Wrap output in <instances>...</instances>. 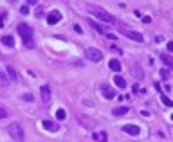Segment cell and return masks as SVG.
I'll list each match as a JSON object with an SVG mask.
<instances>
[{
    "mask_svg": "<svg viewBox=\"0 0 173 142\" xmlns=\"http://www.w3.org/2000/svg\"><path fill=\"white\" fill-rule=\"evenodd\" d=\"M161 76H162V79H168V77H170V72H168V70H162V72H161Z\"/></svg>",
    "mask_w": 173,
    "mask_h": 142,
    "instance_id": "obj_24",
    "label": "cell"
},
{
    "mask_svg": "<svg viewBox=\"0 0 173 142\" xmlns=\"http://www.w3.org/2000/svg\"><path fill=\"white\" fill-rule=\"evenodd\" d=\"M4 20H6V13H2V15H0V27L4 25Z\"/></svg>",
    "mask_w": 173,
    "mask_h": 142,
    "instance_id": "obj_25",
    "label": "cell"
},
{
    "mask_svg": "<svg viewBox=\"0 0 173 142\" xmlns=\"http://www.w3.org/2000/svg\"><path fill=\"white\" fill-rule=\"evenodd\" d=\"M94 139H96V140H99V142H106V140H108V137H106V133H105V132L96 133V135H94Z\"/></svg>",
    "mask_w": 173,
    "mask_h": 142,
    "instance_id": "obj_18",
    "label": "cell"
},
{
    "mask_svg": "<svg viewBox=\"0 0 173 142\" xmlns=\"http://www.w3.org/2000/svg\"><path fill=\"white\" fill-rule=\"evenodd\" d=\"M171 119H173V115H171Z\"/></svg>",
    "mask_w": 173,
    "mask_h": 142,
    "instance_id": "obj_28",
    "label": "cell"
},
{
    "mask_svg": "<svg viewBox=\"0 0 173 142\" xmlns=\"http://www.w3.org/2000/svg\"><path fill=\"white\" fill-rule=\"evenodd\" d=\"M2 41H4V45H6V47H9V49L15 47V40H13V36H4Z\"/></svg>",
    "mask_w": 173,
    "mask_h": 142,
    "instance_id": "obj_15",
    "label": "cell"
},
{
    "mask_svg": "<svg viewBox=\"0 0 173 142\" xmlns=\"http://www.w3.org/2000/svg\"><path fill=\"white\" fill-rule=\"evenodd\" d=\"M18 34L22 36V40L24 43L27 45V47H32L34 43H32V29H31L27 23H20L18 25Z\"/></svg>",
    "mask_w": 173,
    "mask_h": 142,
    "instance_id": "obj_2",
    "label": "cell"
},
{
    "mask_svg": "<svg viewBox=\"0 0 173 142\" xmlns=\"http://www.w3.org/2000/svg\"><path fill=\"white\" fill-rule=\"evenodd\" d=\"M161 101H162V104H164V106H168V108H171V106H173V101L168 97V95H164V94L161 95Z\"/></svg>",
    "mask_w": 173,
    "mask_h": 142,
    "instance_id": "obj_17",
    "label": "cell"
},
{
    "mask_svg": "<svg viewBox=\"0 0 173 142\" xmlns=\"http://www.w3.org/2000/svg\"><path fill=\"white\" fill-rule=\"evenodd\" d=\"M161 60H162L168 67H171L173 69V56H170V54H161Z\"/></svg>",
    "mask_w": 173,
    "mask_h": 142,
    "instance_id": "obj_14",
    "label": "cell"
},
{
    "mask_svg": "<svg viewBox=\"0 0 173 142\" xmlns=\"http://www.w3.org/2000/svg\"><path fill=\"white\" fill-rule=\"evenodd\" d=\"M6 70H7V74H9L11 79H15V81H16V72H15V69H13L11 65H7V69H6Z\"/></svg>",
    "mask_w": 173,
    "mask_h": 142,
    "instance_id": "obj_20",
    "label": "cell"
},
{
    "mask_svg": "<svg viewBox=\"0 0 173 142\" xmlns=\"http://www.w3.org/2000/svg\"><path fill=\"white\" fill-rule=\"evenodd\" d=\"M124 113H128V108H126V106H119V108H114L112 110L114 117H123Z\"/></svg>",
    "mask_w": 173,
    "mask_h": 142,
    "instance_id": "obj_12",
    "label": "cell"
},
{
    "mask_svg": "<svg viewBox=\"0 0 173 142\" xmlns=\"http://www.w3.org/2000/svg\"><path fill=\"white\" fill-rule=\"evenodd\" d=\"M85 56H87V60L94 61V63H97V61L103 60V54L99 49H94V47H89L87 51H85Z\"/></svg>",
    "mask_w": 173,
    "mask_h": 142,
    "instance_id": "obj_4",
    "label": "cell"
},
{
    "mask_svg": "<svg viewBox=\"0 0 173 142\" xmlns=\"http://www.w3.org/2000/svg\"><path fill=\"white\" fill-rule=\"evenodd\" d=\"M7 130H9L11 139H13L15 142H24V130H22V126L18 124V122H13Z\"/></svg>",
    "mask_w": 173,
    "mask_h": 142,
    "instance_id": "obj_3",
    "label": "cell"
},
{
    "mask_svg": "<svg viewBox=\"0 0 173 142\" xmlns=\"http://www.w3.org/2000/svg\"><path fill=\"white\" fill-rule=\"evenodd\" d=\"M123 132L126 133V135L137 137V135L141 133V128H139V126H135V124H124V126H123Z\"/></svg>",
    "mask_w": 173,
    "mask_h": 142,
    "instance_id": "obj_6",
    "label": "cell"
},
{
    "mask_svg": "<svg viewBox=\"0 0 173 142\" xmlns=\"http://www.w3.org/2000/svg\"><path fill=\"white\" fill-rule=\"evenodd\" d=\"M168 51L173 52V41H168Z\"/></svg>",
    "mask_w": 173,
    "mask_h": 142,
    "instance_id": "obj_26",
    "label": "cell"
},
{
    "mask_svg": "<svg viewBox=\"0 0 173 142\" xmlns=\"http://www.w3.org/2000/svg\"><path fill=\"white\" fill-rule=\"evenodd\" d=\"M89 25H90V27H94V29L97 31V32H101V34H105V36H106V31L103 29L99 23H96V22H89Z\"/></svg>",
    "mask_w": 173,
    "mask_h": 142,
    "instance_id": "obj_16",
    "label": "cell"
},
{
    "mask_svg": "<svg viewBox=\"0 0 173 142\" xmlns=\"http://www.w3.org/2000/svg\"><path fill=\"white\" fill-rule=\"evenodd\" d=\"M56 117H58L60 121H63V119L67 117V112H65L63 108H58V110H56Z\"/></svg>",
    "mask_w": 173,
    "mask_h": 142,
    "instance_id": "obj_19",
    "label": "cell"
},
{
    "mask_svg": "<svg viewBox=\"0 0 173 142\" xmlns=\"http://www.w3.org/2000/svg\"><path fill=\"white\" fill-rule=\"evenodd\" d=\"M89 11H90L96 18H99L101 22H106V23H115V18H114L108 11L101 9V7H94V6H90V7H89Z\"/></svg>",
    "mask_w": 173,
    "mask_h": 142,
    "instance_id": "obj_1",
    "label": "cell"
},
{
    "mask_svg": "<svg viewBox=\"0 0 173 142\" xmlns=\"http://www.w3.org/2000/svg\"><path fill=\"white\" fill-rule=\"evenodd\" d=\"M60 20H61V15L58 11H52L51 15L47 16V23H49V25H54V23H58Z\"/></svg>",
    "mask_w": 173,
    "mask_h": 142,
    "instance_id": "obj_9",
    "label": "cell"
},
{
    "mask_svg": "<svg viewBox=\"0 0 173 142\" xmlns=\"http://www.w3.org/2000/svg\"><path fill=\"white\" fill-rule=\"evenodd\" d=\"M108 69L114 70V72H119V70H121V63H119L117 60H110V61H108Z\"/></svg>",
    "mask_w": 173,
    "mask_h": 142,
    "instance_id": "obj_13",
    "label": "cell"
},
{
    "mask_svg": "<svg viewBox=\"0 0 173 142\" xmlns=\"http://www.w3.org/2000/svg\"><path fill=\"white\" fill-rule=\"evenodd\" d=\"M114 83H115V86H117V88H126V81H124V77L119 76V74H115V76H114Z\"/></svg>",
    "mask_w": 173,
    "mask_h": 142,
    "instance_id": "obj_11",
    "label": "cell"
},
{
    "mask_svg": "<svg viewBox=\"0 0 173 142\" xmlns=\"http://www.w3.org/2000/svg\"><path fill=\"white\" fill-rule=\"evenodd\" d=\"M7 115H9V113H7V110H6L4 106H0V119H6Z\"/></svg>",
    "mask_w": 173,
    "mask_h": 142,
    "instance_id": "obj_21",
    "label": "cell"
},
{
    "mask_svg": "<svg viewBox=\"0 0 173 142\" xmlns=\"http://www.w3.org/2000/svg\"><path fill=\"white\" fill-rule=\"evenodd\" d=\"M40 94H41V101H43V102L51 101V88H49V85H43L41 90H40Z\"/></svg>",
    "mask_w": 173,
    "mask_h": 142,
    "instance_id": "obj_8",
    "label": "cell"
},
{
    "mask_svg": "<svg viewBox=\"0 0 173 142\" xmlns=\"http://www.w3.org/2000/svg\"><path fill=\"white\" fill-rule=\"evenodd\" d=\"M41 126H43V128H45L47 132H58V130H60V128H58V126H56L54 122L47 121V119H45V121H41Z\"/></svg>",
    "mask_w": 173,
    "mask_h": 142,
    "instance_id": "obj_10",
    "label": "cell"
},
{
    "mask_svg": "<svg viewBox=\"0 0 173 142\" xmlns=\"http://www.w3.org/2000/svg\"><path fill=\"white\" fill-rule=\"evenodd\" d=\"M0 79H2V81H4V85H7V79H6V77H4V74H2V72H0Z\"/></svg>",
    "mask_w": 173,
    "mask_h": 142,
    "instance_id": "obj_27",
    "label": "cell"
},
{
    "mask_svg": "<svg viewBox=\"0 0 173 142\" xmlns=\"http://www.w3.org/2000/svg\"><path fill=\"white\" fill-rule=\"evenodd\" d=\"M20 13H22V15H29V6H22Z\"/></svg>",
    "mask_w": 173,
    "mask_h": 142,
    "instance_id": "obj_22",
    "label": "cell"
},
{
    "mask_svg": "<svg viewBox=\"0 0 173 142\" xmlns=\"http://www.w3.org/2000/svg\"><path fill=\"white\" fill-rule=\"evenodd\" d=\"M22 97H24V101H32V95H31V94H25V95H22Z\"/></svg>",
    "mask_w": 173,
    "mask_h": 142,
    "instance_id": "obj_23",
    "label": "cell"
},
{
    "mask_svg": "<svg viewBox=\"0 0 173 142\" xmlns=\"http://www.w3.org/2000/svg\"><path fill=\"white\" fill-rule=\"evenodd\" d=\"M101 94L105 95V99H114L115 97V90L110 85H101Z\"/></svg>",
    "mask_w": 173,
    "mask_h": 142,
    "instance_id": "obj_7",
    "label": "cell"
},
{
    "mask_svg": "<svg viewBox=\"0 0 173 142\" xmlns=\"http://www.w3.org/2000/svg\"><path fill=\"white\" fill-rule=\"evenodd\" d=\"M121 34H124L126 38H130V40H133V41H144V36L141 34V32H137V31H128V29H124V27H121Z\"/></svg>",
    "mask_w": 173,
    "mask_h": 142,
    "instance_id": "obj_5",
    "label": "cell"
}]
</instances>
